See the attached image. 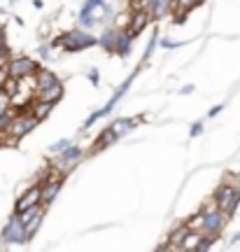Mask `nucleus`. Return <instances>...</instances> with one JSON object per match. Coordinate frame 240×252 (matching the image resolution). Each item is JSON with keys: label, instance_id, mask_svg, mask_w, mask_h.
I'll return each instance as SVG.
<instances>
[{"label": "nucleus", "instance_id": "f257e3e1", "mask_svg": "<svg viewBox=\"0 0 240 252\" xmlns=\"http://www.w3.org/2000/svg\"><path fill=\"white\" fill-rule=\"evenodd\" d=\"M112 17H115V14H112V7H110L107 0H100V2H89V0H84L77 21H80V28L91 31V28L105 26Z\"/></svg>", "mask_w": 240, "mask_h": 252}, {"label": "nucleus", "instance_id": "f03ea898", "mask_svg": "<svg viewBox=\"0 0 240 252\" xmlns=\"http://www.w3.org/2000/svg\"><path fill=\"white\" fill-rule=\"evenodd\" d=\"M93 45H98V37H93L89 31H84V28L65 31V33H61L59 37L52 40V47H61L63 52H68V54L84 52V49H89V47H93Z\"/></svg>", "mask_w": 240, "mask_h": 252}, {"label": "nucleus", "instance_id": "7ed1b4c3", "mask_svg": "<svg viewBox=\"0 0 240 252\" xmlns=\"http://www.w3.org/2000/svg\"><path fill=\"white\" fill-rule=\"evenodd\" d=\"M145 63V61H143ZM143 63H140V65H138V68H135L133 72H131V75H128V80L124 82V84H121V87H119V89L115 91V94H112V98L107 100L105 105H103V108L100 110H96V112H93V115H91L89 119H87V122H84V124H82V131H89L91 126L96 124L98 119H103V117H107V115H110V112H112V110H115V105L117 103H119V100L124 98L126 96V91L131 89V84H133V80H135V75H138V70H140V68H143Z\"/></svg>", "mask_w": 240, "mask_h": 252}, {"label": "nucleus", "instance_id": "20e7f679", "mask_svg": "<svg viewBox=\"0 0 240 252\" xmlns=\"http://www.w3.org/2000/svg\"><path fill=\"white\" fill-rule=\"evenodd\" d=\"M212 201H214V206L219 208L222 213H226L229 217H233V213H236L238 206H240V187L229 185V182H222L219 187L214 189Z\"/></svg>", "mask_w": 240, "mask_h": 252}, {"label": "nucleus", "instance_id": "39448f33", "mask_svg": "<svg viewBox=\"0 0 240 252\" xmlns=\"http://www.w3.org/2000/svg\"><path fill=\"white\" fill-rule=\"evenodd\" d=\"M201 213H203L201 231H203V234H210V236H222V231L226 229V224H229V215L214 206V201L201 208Z\"/></svg>", "mask_w": 240, "mask_h": 252}, {"label": "nucleus", "instance_id": "423d86ee", "mask_svg": "<svg viewBox=\"0 0 240 252\" xmlns=\"http://www.w3.org/2000/svg\"><path fill=\"white\" fill-rule=\"evenodd\" d=\"M40 124L30 112H26V110H21V112H14V117H12V122H9V126H7V138L9 140H21V138H26L35 126Z\"/></svg>", "mask_w": 240, "mask_h": 252}, {"label": "nucleus", "instance_id": "0eeeda50", "mask_svg": "<svg viewBox=\"0 0 240 252\" xmlns=\"http://www.w3.org/2000/svg\"><path fill=\"white\" fill-rule=\"evenodd\" d=\"M42 65L35 61V59H30V56H14V59H7V75L9 77H26V75H35Z\"/></svg>", "mask_w": 240, "mask_h": 252}, {"label": "nucleus", "instance_id": "6e6552de", "mask_svg": "<svg viewBox=\"0 0 240 252\" xmlns=\"http://www.w3.org/2000/svg\"><path fill=\"white\" fill-rule=\"evenodd\" d=\"M82 159H84V150H82L80 145L72 143V145H68L63 152L56 154V163H54V166H56V168H61V171L68 175V173H70L72 168L82 161Z\"/></svg>", "mask_w": 240, "mask_h": 252}, {"label": "nucleus", "instance_id": "1a4fd4ad", "mask_svg": "<svg viewBox=\"0 0 240 252\" xmlns=\"http://www.w3.org/2000/svg\"><path fill=\"white\" fill-rule=\"evenodd\" d=\"M2 243L5 245H17V243H26V229H24V222L21 217L14 213L9 217V222L2 229Z\"/></svg>", "mask_w": 240, "mask_h": 252}, {"label": "nucleus", "instance_id": "9d476101", "mask_svg": "<svg viewBox=\"0 0 240 252\" xmlns=\"http://www.w3.org/2000/svg\"><path fill=\"white\" fill-rule=\"evenodd\" d=\"M37 203H42V187L40 185H33V187H28L21 196H19V201L14 203V213H24V210H28V208L37 206Z\"/></svg>", "mask_w": 240, "mask_h": 252}, {"label": "nucleus", "instance_id": "9b49d317", "mask_svg": "<svg viewBox=\"0 0 240 252\" xmlns=\"http://www.w3.org/2000/svg\"><path fill=\"white\" fill-rule=\"evenodd\" d=\"M205 0H173V21L175 24H184L187 21V17L194 12L196 7H201Z\"/></svg>", "mask_w": 240, "mask_h": 252}, {"label": "nucleus", "instance_id": "f8f14e48", "mask_svg": "<svg viewBox=\"0 0 240 252\" xmlns=\"http://www.w3.org/2000/svg\"><path fill=\"white\" fill-rule=\"evenodd\" d=\"M187 234H189V226H187V222H182V224H178L173 231H170L168 241L163 245H159L156 250H182V241H184Z\"/></svg>", "mask_w": 240, "mask_h": 252}, {"label": "nucleus", "instance_id": "ddd939ff", "mask_svg": "<svg viewBox=\"0 0 240 252\" xmlns=\"http://www.w3.org/2000/svg\"><path fill=\"white\" fill-rule=\"evenodd\" d=\"M150 24H151V14H150V12H147V9H138V12H133V14H131V24H128V28H126V31H128L133 37H138L145 28L150 26Z\"/></svg>", "mask_w": 240, "mask_h": 252}, {"label": "nucleus", "instance_id": "4468645a", "mask_svg": "<svg viewBox=\"0 0 240 252\" xmlns=\"http://www.w3.org/2000/svg\"><path fill=\"white\" fill-rule=\"evenodd\" d=\"M24 110H26V112H30V115H33L37 122H45V119L52 115L54 103H49V100H42V98H33Z\"/></svg>", "mask_w": 240, "mask_h": 252}, {"label": "nucleus", "instance_id": "2eb2a0df", "mask_svg": "<svg viewBox=\"0 0 240 252\" xmlns=\"http://www.w3.org/2000/svg\"><path fill=\"white\" fill-rule=\"evenodd\" d=\"M65 96V89H63L61 82H54V84H49V87H45V89L35 91V98H42V100H49V103H59V100Z\"/></svg>", "mask_w": 240, "mask_h": 252}, {"label": "nucleus", "instance_id": "dca6fc26", "mask_svg": "<svg viewBox=\"0 0 240 252\" xmlns=\"http://www.w3.org/2000/svg\"><path fill=\"white\" fill-rule=\"evenodd\" d=\"M133 40L135 37L128 33V31H117V45H115V54L126 59V56L131 54V49H133Z\"/></svg>", "mask_w": 240, "mask_h": 252}, {"label": "nucleus", "instance_id": "f3484780", "mask_svg": "<svg viewBox=\"0 0 240 252\" xmlns=\"http://www.w3.org/2000/svg\"><path fill=\"white\" fill-rule=\"evenodd\" d=\"M151 21H161L163 17L173 14V0H150Z\"/></svg>", "mask_w": 240, "mask_h": 252}, {"label": "nucleus", "instance_id": "a211bd4d", "mask_svg": "<svg viewBox=\"0 0 240 252\" xmlns=\"http://www.w3.org/2000/svg\"><path fill=\"white\" fill-rule=\"evenodd\" d=\"M138 122H140V117H131V119L119 117V119H115V122L110 124V131H112V133L117 135V140H119V138H124L128 131H133Z\"/></svg>", "mask_w": 240, "mask_h": 252}, {"label": "nucleus", "instance_id": "6ab92c4d", "mask_svg": "<svg viewBox=\"0 0 240 252\" xmlns=\"http://www.w3.org/2000/svg\"><path fill=\"white\" fill-rule=\"evenodd\" d=\"M112 143H117V135L110 131V126H105L100 133H98V138L93 140V147H91V152L89 154H98V152H103L105 147H110Z\"/></svg>", "mask_w": 240, "mask_h": 252}, {"label": "nucleus", "instance_id": "aec40b11", "mask_svg": "<svg viewBox=\"0 0 240 252\" xmlns=\"http://www.w3.org/2000/svg\"><path fill=\"white\" fill-rule=\"evenodd\" d=\"M63 182L65 180H54V182H47V185H40V187H42V203H45V206H49L54 198L59 196Z\"/></svg>", "mask_w": 240, "mask_h": 252}, {"label": "nucleus", "instance_id": "412c9836", "mask_svg": "<svg viewBox=\"0 0 240 252\" xmlns=\"http://www.w3.org/2000/svg\"><path fill=\"white\" fill-rule=\"evenodd\" d=\"M98 45L103 47V52H107V54H115L117 28H105V31H103V35L98 37Z\"/></svg>", "mask_w": 240, "mask_h": 252}, {"label": "nucleus", "instance_id": "4be33fe9", "mask_svg": "<svg viewBox=\"0 0 240 252\" xmlns=\"http://www.w3.org/2000/svg\"><path fill=\"white\" fill-rule=\"evenodd\" d=\"M54 82H59V77H56V72L49 70V68H40V70L35 72V91L45 89V87H49Z\"/></svg>", "mask_w": 240, "mask_h": 252}, {"label": "nucleus", "instance_id": "5701e85b", "mask_svg": "<svg viewBox=\"0 0 240 252\" xmlns=\"http://www.w3.org/2000/svg\"><path fill=\"white\" fill-rule=\"evenodd\" d=\"M201 236H203L201 229H189V234L184 236V241H182V250L184 252H196L198 250V243H201Z\"/></svg>", "mask_w": 240, "mask_h": 252}, {"label": "nucleus", "instance_id": "b1692460", "mask_svg": "<svg viewBox=\"0 0 240 252\" xmlns=\"http://www.w3.org/2000/svg\"><path fill=\"white\" fill-rule=\"evenodd\" d=\"M131 9L128 12H119V14H115V26L112 28H117V31H126L128 28V24H131Z\"/></svg>", "mask_w": 240, "mask_h": 252}, {"label": "nucleus", "instance_id": "393cba45", "mask_svg": "<svg viewBox=\"0 0 240 252\" xmlns=\"http://www.w3.org/2000/svg\"><path fill=\"white\" fill-rule=\"evenodd\" d=\"M219 241V236H210V234H203L201 236V243H198V250L196 252H205L210 250V248H214V243Z\"/></svg>", "mask_w": 240, "mask_h": 252}, {"label": "nucleus", "instance_id": "a878e982", "mask_svg": "<svg viewBox=\"0 0 240 252\" xmlns=\"http://www.w3.org/2000/svg\"><path fill=\"white\" fill-rule=\"evenodd\" d=\"M9 108H12V98H9V94L0 89V115H5Z\"/></svg>", "mask_w": 240, "mask_h": 252}, {"label": "nucleus", "instance_id": "bb28decb", "mask_svg": "<svg viewBox=\"0 0 240 252\" xmlns=\"http://www.w3.org/2000/svg\"><path fill=\"white\" fill-rule=\"evenodd\" d=\"M128 9H131V12L147 9V12H150V0H128Z\"/></svg>", "mask_w": 240, "mask_h": 252}, {"label": "nucleus", "instance_id": "cd10ccee", "mask_svg": "<svg viewBox=\"0 0 240 252\" xmlns=\"http://www.w3.org/2000/svg\"><path fill=\"white\" fill-rule=\"evenodd\" d=\"M187 222L189 229H201V224H203V213H198V215L194 217H189V220H184Z\"/></svg>", "mask_w": 240, "mask_h": 252}, {"label": "nucleus", "instance_id": "c85d7f7f", "mask_svg": "<svg viewBox=\"0 0 240 252\" xmlns=\"http://www.w3.org/2000/svg\"><path fill=\"white\" fill-rule=\"evenodd\" d=\"M161 49H180V47L184 45V42H175V40H168V37H163V40H159Z\"/></svg>", "mask_w": 240, "mask_h": 252}, {"label": "nucleus", "instance_id": "c756f323", "mask_svg": "<svg viewBox=\"0 0 240 252\" xmlns=\"http://www.w3.org/2000/svg\"><path fill=\"white\" fill-rule=\"evenodd\" d=\"M0 56H9V47L5 40V28L0 26Z\"/></svg>", "mask_w": 240, "mask_h": 252}, {"label": "nucleus", "instance_id": "7c9ffc66", "mask_svg": "<svg viewBox=\"0 0 240 252\" xmlns=\"http://www.w3.org/2000/svg\"><path fill=\"white\" fill-rule=\"evenodd\" d=\"M68 145H72V143L68 140V138H63V140H59V143L52 145V150H49V152H52V154H59V152H63V150H65Z\"/></svg>", "mask_w": 240, "mask_h": 252}, {"label": "nucleus", "instance_id": "2f4dec72", "mask_svg": "<svg viewBox=\"0 0 240 252\" xmlns=\"http://www.w3.org/2000/svg\"><path fill=\"white\" fill-rule=\"evenodd\" d=\"M201 133H203V122H194V124H191V131H189V135H191V138H198Z\"/></svg>", "mask_w": 240, "mask_h": 252}, {"label": "nucleus", "instance_id": "473e14b6", "mask_svg": "<svg viewBox=\"0 0 240 252\" xmlns=\"http://www.w3.org/2000/svg\"><path fill=\"white\" fill-rule=\"evenodd\" d=\"M222 110H224L222 103H219V105H214V108H210V112H208V117H217V115H219Z\"/></svg>", "mask_w": 240, "mask_h": 252}, {"label": "nucleus", "instance_id": "72a5a7b5", "mask_svg": "<svg viewBox=\"0 0 240 252\" xmlns=\"http://www.w3.org/2000/svg\"><path fill=\"white\" fill-rule=\"evenodd\" d=\"M89 80H91V84H93V87H98V70H96V68H91V70H89Z\"/></svg>", "mask_w": 240, "mask_h": 252}, {"label": "nucleus", "instance_id": "f704fd0d", "mask_svg": "<svg viewBox=\"0 0 240 252\" xmlns=\"http://www.w3.org/2000/svg\"><path fill=\"white\" fill-rule=\"evenodd\" d=\"M191 91H194V84H184V87L180 89V94H184V96H187V94H191Z\"/></svg>", "mask_w": 240, "mask_h": 252}, {"label": "nucleus", "instance_id": "c9c22d12", "mask_svg": "<svg viewBox=\"0 0 240 252\" xmlns=\"http://www.w3.org/2000/svg\"><path fill=\"white\" fill-rule=\"evenodd\" d=\"M5 77H7V65H5V68H0V89H2V82H5Z\"/></svg>", "mask_w": 240, "mask_h": 252}, {"label": "nucleus", "instance_id": "e433bc0d", "mask_svg": "<svg viewBox=\"0 0 240 252\" xmlns=\"http://www.w3.org/2000/svg\"><path fill=\"white\" fill-rule=\"evenodd\" d=\"M236 243H240V234H236V236H233V238H231V248H233V245H236Z\"/></svg>", "mask_w": 240, "mask_h": 252}, {"label": "nucleus", "instance_id": "4c0bfd02", "mask_svg": "<svg viewBox=\"0 0 240 252\" xmlns=\"http://www.w3.org/2000/svg\"><path fill=\"white\" fill-rule=\"evenodd\" d=\"M9 2H17V0H9Z\"/></svg>", "mask_w": 240, "mask_h": 252}]
</instances>
